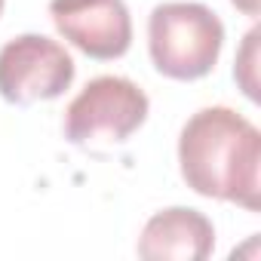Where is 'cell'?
Wrapping results in <instances>:
<instances>
[{
    "instance_id": "9c48e42d",
    "label": "cell",
    "mask_w": 261,
    "mask_h": 261,
    "mask_svg": "<svg viewBox=\"0 0 261 261\" xmlns=\"http://www.w3.org/2000/svg\"><path fill=\"white\" fill-rule=\"evenodd\" d=\"M0 13H4V0H0Z\"/></svg>"
},
{
    "instance_id": "5b68a950",
    "label": "cell",
    "mask_w": 261,
    "mask_h": 261,
    "mask_svg": "<svg viewBox=\"0 0 261 261\" xmlns=\"http://www.w3.org/2000/svg\"><path fill=\"white\" fill-rule=\"evenodd\" d=\"M59 34L92 59H120L133 43V19L123 0H49Z\"/></svg>"
},
{
    "instance_id": "8992f818",
    "label": "cell",
    "mask_w": 261,
    "mask_h": 261,
    "mask_svg": "<svg viewBox=\"0 0 261 261\" xmlns=\"http://www.w3.org/2000/svg\"><path fill=\"white\" fill-rule=\"evenodd\" d=\"M215 249L212 221L185 206L163 209L148 218L139 237V255L145 261H203Z\"/></svg>"
},
{
    "instance_id": "ba28073f",
    "label": "cell",
    "mask_w": 261,
    "mask_h": 261,
    "mask_svg": "<svg viewBox=\"0 0 261 261\" xmlns=\"http://www.w3.org/2000/svg\"><path fill=\"white\" fill-rule=\"evenodd\" d=\"M230 4H233L243 16H252V19L261 13V0H230Z\"/></svg>"
},
{
    "instance_id": "7a4b0ae2",
    "label": "cell",
    "mask_w": 261,
    "mask_h": 261,
    "mask_svg": "<svg viewBox=\"0 0 261 261\" xmlns=\"http://www.w3.org/2000/svg\"><path fill=\"white\" fill-rule=\"evenodd\" d=\"M224 43L221 19L203 4H160L148 19V49L154 68L169 80L206 77Z\"/></svg>"
},
{
    "instance_id": "6da1fadb",
    "label": "cell",
    "mask_w": 261,
    "mask_h": 261,
    "mask_svg": "<svg viewBox=\"0 0 261 261\" xmlns=\"http://www.w3.org/2000/svg\"><path fill=\"white\" fill-rule=\"evenodd\" d=\"M181 178L200 197L261 209V133L233 108L197 111L178 139Z\"/></svg>"
},
{
    "instance_id": "3957f363",
    "label": "cell",
    "mask_w": 261,
    "mask_h": 261,
    "mask_svg": "<svg viewBox=\"0 0 261 261\" xmlns=\"http://www.w3.org/2000/svg\"><path fill=\"white\" fill-rule=\"evenodd\" d=\"M148 95L126 77H95L65 111V139L71 145L126 142L148 120Z\"/></svg>"
},
{
    "instance_id": "277c9868",
    "label": "cell",
    "mask_w": 261,
    "mask_h": 261,
    "mask_svg": "<svg viewBox=\"0 0 261 261\" xmlns=\"http://www.w3.org/2000/svg\"><path fill=\"white\" fill-rule=\"evenodd\" d=\"M74 83V59L59 40L22 34L0 49V95L10 105L59 98Z\"/></svg>"
},
{
    "instance_id": "52a82bcc",
    "label": "cell",
    "mask_w": 261,
    "mask_h": 261,
    "mask_svg": "<svg viewBox=\"0 0 261 261\" xmlns=\"http://www.w3.org/2000/svg\"><path fill=\"white\" fill-rule=\"evenodd\" d=\"M258 37H261L258 28H252L246 34V40L237 53V65H233V80L240 83V89L252 101L261 98V92H258Z\"/></svg>"
}]
</instances>
